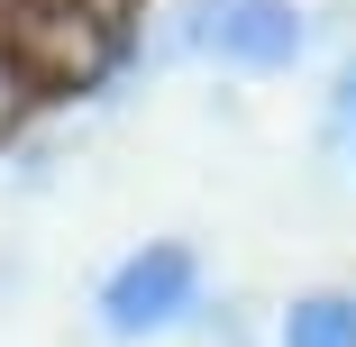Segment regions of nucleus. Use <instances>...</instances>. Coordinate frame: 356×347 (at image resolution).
<instances>
[{
    "instance_id": "obj_5",
    "label": "nucleus",
    "mask_w": 356,
    "mask_h": 347,
    "mask_svg": "<svg viewBox=\"0 0 356 347\" xmlns=\"http://www.w3.org/2000/svg\"><path fill=\"white\" fill-rule=\"evenodd\" d=\"M10 119H19V83L0 74V128H10Z\"/></svg>"
},
{
    "instance_id": "obj_3",
    "label": "nucleus",
    "mask_w": 356,
    "mask_h": 347,
    "mask_svg": "<svg viewBox=\"0 0 356 347\" xmlns=\"http://www.w3.org/2000/svg\"><path fill=\"white\" fill-rule=\"evenodd\" d=\"M274 347H356V293H293L283 302V329Z\"/></svg>"
},
{
    "instance_id": "obj_4",
    "label": "nucleus",
    "mask_w": 356,
    "mask_h": 347,
    "mask_svg": "<svg viewBox=\"0 0 356 347\" xmlns=\"http://www.w3.org/2000/svg\"><path fill=\"white\" fill-rule=\"evenodd\" d=\"M329 137L356 156V64H347V74H338V92H329Z\"/></svg>"
},
{
    "instance_id": "obj_1",
    "label": "nucleus",
    "mask_w": 356,
    "mask_h": 347,
    "mask_svg": "<svg viewBox=\"0 0 356 347\" xmlns=\"http://www.w3.org/2000/svg\"><path fill=\"white\" fill-rule=\"evenodd\" d=\"M302 37H311L302 0H183L174 19V46L210 55L220 74H293Z\"/></svg>"
},
{
    "instance_id": "obj_2",
    "label": "nucleus",
    "mask_w": 356,
    "mask_h": 347,
    "mask_svg": "<svg viewBox=\"0 0 356 347\" xmlns=\"http://www.w3.org/2000/svg\"><path fill=\"white\" fill-rule=\"evenodd\" d=\"M92 311H101L110 338H165V329H183V320L201 311V247L147 238L137 256H119V265L101 274Z\"/></svg>"
}]
</instances>
